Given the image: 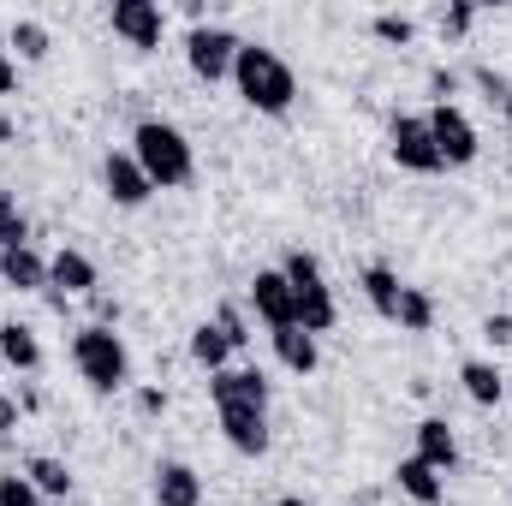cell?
Here are the masks:
<instances>
[{"mask_svg": "<svg viewBox=\"0 0 512 506\" xmlns=\"http://www.w3.org/2000/svg\"><path fill=\"white\" fill-rule=\"evenodd\" d=\"M185 60H191V72L197 78H227L233 72V60H239V36L233 30H221V24H197L191 36H185Z\"/></svg>", "mask_w": 512, "mask_h": 506, "instance_id": "obj_6", "label": "cell"}, {"mask_svg": "<svg viewBox=\"0 0 512 506\" xmlns=\"http://www.w3.org/2000/svg\"><path fill=\"white\" fill-rule=\"evenodd\" d=\"M0 506H54V501H42L24 471H6V477H0Z\"/></svg>", "mask_w": 512, "mask_h": 506, "instance_id": "obj_26", "label": "cell"}, {"mask_svg": "<svg viewBox=\"0 0 512 506\" xmlns=\"http://www.w3.org/2000/svg\"><path fill=\"white\" fill-rule=\"evenodd\" d=\"M90 310H96V328H114V322H120V298H108L102 286L90 292Z\"/></svg>", "mask_w": 512, "mask_h": 506, "instance_id": "obj_30", "label": "cell"}, {"mask_svg": "<svg viewBox=\"0 0 512 506\" xmlns=\"http://www.w3.org/2000/svg\"><path fill=\"white\" fill-rule=\"evenodd\" d=\"M268 340H274V358H280L292 376H310V370L322 364V352H316V334H304V328H274Z\"/></svg>", "mask_w": 512, "mask_h": 506, "instance_id": "obj_17", "label": "cell"}, {"mask_svg": "<svg viewBox=\"0 0 512 506\" xmlns=\"http://www.w3.org/2000/svg\"><path fill=\"white\" fill-rule=\"evenodd\" d=\"M209 393L221 411H268V381L262 370H215L209 376Z\"/></svg>", "mask_w": 512, "mask_h": 506, "instance_id": "obj_10", "label": "cell"}, {"mask_svg": "<svg viewBox=\"0 0 512 506\" xmlns=\"http://www.w3.org/2000/svg\"><path fill=\"white\" fill-rule=\"evenodd\" d=\"M459 381H465V393H471L477 405H501V399H507V376H501L495 364H483V358H471V364L459 370Z\"/></svg>", "mask_w": 512, "mask_h": 506, "instance_id": "obj_21", "label": "cell"}, {"mask_svg": "<svg viewBox=\"0 0 512 506\" xmlns=\"http://www.w3.org/2000/svg\"><path fill=\"white\" fill-rule=\"evenodd\" d=\"M387 149H393V161H399L405 173H441V149H435V137H429V120H417V114H393Z\"/></svg>", "mask_w": 512, "mask_h": 506, "instance_id": "obj_5", "label": "cell"}, {"mask_svg": "<svg viewBox=\"0 0 512 506\" xmlns=\"http://www.w3.org/2000/svg\"><path fill=\"white\" fill-rule=\"evenodd\" d=\"M155 506H203V477L191 465H161L155 471Z\"/></svg>", "mask_w": 512, "mask_h": 506, "instance_id": "obj_16", "label": "cell"}, {"mask_svg": "<svg viewBox=\"0 0 512 506\" xmlns=\"http://www.w3.org/2000/svg\"><path fill=\"white\" fill-rule=\"evenodd\" d=\"M507 120H512V96H507Z\"/></svg>", "mask_w": 512, "mask_h": 506, "instance_id": "obj_39", "label": "cell"}, {"mask_svg": "<svg viewBox=\"0 0 512 506\" xmlns=\"http://www.w3.org/2000/svg\"><path fill=\"white\" fill-rule=\"evenodd\" d=\"M191 358L215 376V370H227V358H233V346H227V334L215 328V322H197L191 328Z\"/></svg>", "mask_w": 512, "mask_h": 506, "instance_id": "obj_22", "label": "cell"}, {"mask_svg": "<svg viewBox=\"0 0 512 506\" xmlns=\"http://www.w3.org/2000/svg\"><path fill=\"white\" fill-rule=\"evenodd\" d=\"M471 18H477V6H465V0H459V6H447V12H441V30L465 36V30H471Z\"/></svg>", "mask_w": 512, "mask_h": 506, "instance_id": "obj_31", "label": "cell"}, {"mask_svg": "<svg viewBox=\"0 0 512 506\" xmlns=\"http://www.w3.org/2000/svg\"><path fill=\"white\" fill-rule=\"evenodd\" d=\"M102 185H108V197H114L120 209H143V203L155 197V185H149V173L137 167L131 149H114V155L102 161Z\"/></svg>", "mask_w": 512, "mask_h": 506, "instance_id": "obj_9", "label": "cell"}, {"mask_svg": "<svg viewBox=\"0 0 512 506\" xmlns=\"http://www.w3.org/2000/svg\"><path fill=\"white\" fill-rule=\"evenodd\" d=\"M483 340L489 346H512V316H489L483 322Z\"/></svg>", "mask_w": 512, "mask_h": 506, "instance_id": "obj_33", "label": "cell"}, {"mask_svg": "<svg viewBox=\"0 0 512 506\" xmlns=\"http://www.w3.org/2000/svg\"><path fill=\"white\" fill-rule=\"evenodd\" d=\"M48 292H60V298H90V292H96V262L84 251H54L48 256Z\"/></svg>", "mask_w": 512, "mask_h": 506, "instance_id": "obj_12", "label": "cell"}, {"mask_svg": "<svg viewBox=\"0 0 512 506\" xmlns=\"http://www.w3.org/2000/svg\"><path fill=\"white\" fill-rule=\"evenodd\" d=\"M18 90V66H12V54L0 48V96H12Z\"/></svg>", "mask_w": 512, "mask_h": 506, "instance_id": "obj_35", "label": "cell"}, {"mask_svg": "<svg viewBox=\"0 0 512 506\" xmlns=\"http://www.w3.org/2000/svg\"><path fill=\"white\" fill-rule=\"evenodd\" d=\"M393 322H399L405 334H429V328H435V298H429L423 286H405V292H399V316H393Z\"/></svg>", "mask_w": 512, "mask_h": 506, "instance_id": "obj_23", "label": "cell"}, {"mask_svg": "<svg viewBox=\"0 0 512 506\" xmlns=\"http://www.w3.org/2000/svg\"><path fill=\"white\" fill-rule=\"evenodd\" d=\"M12 48H18L24 60H42V54H48V30L30 24V18H18V24H12Z\"/></svg>", "mask_w": 512, "mask_h": 506, "instance_id": "obj_27", "label": "cell"}, {"mask_svg": "<svg viewBox=\"0 0 512 506\" xmlns=\"http://www.w3.org/2000/svg\"><path fill=\"white\" fill-rule=\"evenodd\" d=\"M72 364H78V376L90 381L96 393H120L131 381V352H126V340L114 334V328H78L72 334Z\"/></svg>", "mask_w": 512, "mask_h": 506, "instance_id": "obj_3", "label": "cell"}, {"mask_svg": "<svg viewBox=\"0 0 512 506\" xmlns=\"http://www.w3.org/2000/svg\"><path fill=\"white\" fill-rule=\"evenodd\" d=\"M399 495H411L417 506H441V495H447V483H441V471H429L423 459H399Z\"/></svg>", "mask_w": 512, "mask_h": 506, "instance_id": "obj_18", "label": "cell"}, {"mask_svg": "<svg viewBox=\"0 0 512 506\" xmlns=\"http://www.w3.org/2000/svg\"><path fill=\"white\" fill-rule=\"evenodd\" d=\"M24 477L36 483V495H42V501H66V495H72V471H66L60 459H30V465H24Z\"/></svg>", "mask_w": 512, "mask_h": 506, "instance_id": "obj_24", "label": "cell"}, {"mask_svg": "<svg viewBox=\"0 0 512 506\" xmlns=\"http://www.w3.org/2000/svg\"><path fill=\"white\" fill-rule=\"evenodd\" d=\"M215 328L227 334V346H233V352H239V346H251V328H245V316H239L233 304H221V316H215Z\"/></svg>", "mask_w": 512, "mask_h": 506, "instance_id": "obj_29", "label": "cell"}, {"mask_svg": "<svg viewBox=\"0 0 512 506\" xmlns=\"http://www.w3.org/2000/svg\"><path fill=\"white\" fill-rule=\"evenodd\" d=\"M137 411H143V417H161V411H167V393H161V387H143V393H137Z\"/></svg>", "mask_w": 512, "mask_h": 506, "instance_id": "obj_34", "label": "cell"}, {"mask_svg": "<svg viewBox=\"0 0 512 506\" xmlns=\"http://www.w3.org/2000/svg\"><path fill=\"white\" fill-rule=\"evenodd\" d=\"M18 245H30V221H24V209L0 191V251H18Z\"/></svg>", "mask_w": 512, "mask_h": 506, "instance_id": "obj_25", "label": "cell"}, {"mask_svg": "<svg viewBox=\"0 0 512 506\" xmlns=\"http://www.w3.org/2000/svg\"><path fill=\"white\" fill-rule=\"evenodd\" d=\"M280 506H310V501H304V495H286V501H280Z\"/></svg>", "mask_w": 512, "mask_h": 506, "instance_id": "obj_38", "label": "cell"}, {"mask_svg": "<svg viewBox=\"0 0 512 506\" xmlns=\"http://www.w3.org/2000/svg\"><path fill=\"white\" fill-rule=\"evenodd\" d=\"M429 90H435V96H441V102H447V96H453V90H459V78H453V72H429Z\"/></svg>", "mask_w": 512, "mask_h": 506, "instance_id": "obj_36", "label": "cell"}, {"mask_svg": "<svg viewBox=\"0 0 512 506\" xmlns=\"http://www.w3.org/2000/svg\"><path fill=\"white\" fill-rule=\"evenodd\" d=\"M370 30H376L382 42H393V48H405V42L417 36V24H411L405 12H376V24H370Z\"/></svg>", "mask_w": 512, "mask_h": 506, "instance_id": "obj_28", "label": "cell"}, {"mask_svg": "<svg viewBox=\"0 0 512 506\" xmlns=\"http://www.w3.org/2000/svg\"><path fill=\"white\" fill-rule=\"evenodd\" d=\"M131 155H137V167L149 173L155 191H179V185H191V173H197L185 131L167 126V120H143V126L131 131Z\"/></svg>", "mask_w": 512, "mask_h": 506, "instance_id": "obj_2", "label": "cell"}, {"mask_svg": "<svg viewBox=\"0 0 512 506\" xmlns=\"http://www.w3.org/2000/svg\"><path fill=\"white\" fill-rule=\"evenodd\" d=\"M507 167H512V143H507Z\"/></svg>", "mask_w": 512, "mask_h": 506, "instance_id": "obj_40", "label": "cell"}, {"mask_svg": "<svg viewBox=\"0 0 512 506\" xmlns=\"http://www.w3.org/2000/svg\"><path fill=\"white\" fill-rule=\"evenodd\" d=\"M18 429V405L12 399H0V435H12Z\"/></svg>", "mask_w": 512, "mask_h": 506, "instance_id": "obj_37", "label": "cell"}, {"mask_svg": "<svg viewBox=\"0 0 512 506\" xmlns=\"http://www.w3.org/2000/svg\"><path fill=\"white\" fill-rule=\"evenodd\" d=\"M221 435H227V447L245 453V459H262V453H268V417H262V411H221Z\"/></svg>", "mask_w": 512, "mask_h": 506, "instance_id": "obj_14", "label": "cell"}, {"mask_svg": "<svg viewBox=\"0 0 512 506\" xmlns=\"http://www.w3.org/2000/svg\"><path fill=\"white\" fill-rule=\"evenodd\" d=\"M233 78H239V96L251 102L256 114H286V108L298 102V78H292V66H286L274 48H262V42H239Z\"/></svg>", "mask_w": 512, "mask_h": 506, "instance_id": "obj_1", "label": "cell"}, {"mask_svg": "<svg viewBox=\"0 0 512 506\" xmlns=\"http://www.w3.org/2000/svg\"><path fill=\"white\" fill-rule=\"evenodd\" d=\"M0 358H6L12 370H36V364H42V346H36V334H30L24 322H0Z\"/></svg>", "mask_w": 512, "mask_h": 506, "instance_id": "obj_20", "label": "cell"}, {"mask_svg": "<svg viewBox=\"0 0 512 506\" xmlns=\"http://www.w3.org/2000/svg\"><path fill=\"white\" fill-rule=\"evenodd\" d=\"M411 459H423L429 471H453V465H459V441H453L447 417H423V423H417V453H411Z\"/></svg>", "mask_w": 512, "mask_h": 506, "instance_id": "obj_13", "label": "cell"}, {"mask_svg": "<svg viewBox=\"0 0 512 506\" xmlns=\"http://www.w3.org/2000/svg\"><path fill=\"white\" fill-rule=\"evenodd\" d=\"M477 84H483V90H489V102H501V108H507L512 84H507V78H501V72H489V66H483V72H477Z\"/></svg>", "mask_w": 512, "mask_h": 506, "instance_id": "obj_32", "label": "cell"}, {"mask_svg": "<svg viewBox=\"0 0 512 506\" xmlns=\"http://www.w3.org/2000/svg\"><path fill=\"white\" fill-rule=\"evenodd\" d=\"M399 292H405V286H399V274H393V268H382V262H370V268H364V298H370V310H376V316H387V322L399 316Z\"/></svg>", "mask_w": 512, "mask_h": 506, "instance_id": "obj_19", "label": "cell"}, {"mask_svg": "<svg viewBox=\"0 0 512 506\" xmlns=\"http://www.w3.org/2000/svg\"><path fill=\"white\" fill-rule=\"evenodd\" d=\"M108 24H114V36H126L131 48H161V30H167V12H161L155 0H114V12H108Z\"/></svg>", "mask_w": 512, "mask_h": 506, "instance_id": "obj_8", "label": "cell"}, {"mask_svg": "<svg viewBox=\"0 0 512 506\" xmlns=\"http://www.w3.org/2000/svg\"><path fill=\"white\" fill-rule=\"evenodd\" d=\"M280 274H286V286H292L298 328H304V334H328V328L340 322V304H334V292H328V280H322V262L310 251H292Z\"/></svg>", "mask_w": 512, "mask_h": 506, "instance_id": "obj_4", "label": "cell"}, {"mask_svg": "<svg viewBox=\"0 0 512 506\" xmlns=\"http://www.w3.org/2000/svg\"><path fill=\"white\" fill-rule=\"evenodd\" d=\"M0 280H6L12 292H48V256H36L30 245L0 251Z\"/></svg>", "mask_w": 512, "mask_h": 506, "instance_id": "obj_15", "label": "cell"}, {"mask_svg": "<svg viewBox=\"0 0 512 506\" xmlns=\"http://www.w3.org/2000/svg\"><path fill=\"white\" fill-rule=\"evenodd\" d=\"M429 137H435V149H441V167H471V161H477V126L465 120V108L435 102V114H429Z\"/></svg>", "mask_w": 512, "mask_h": 506, "instance_id": "obj_7", "label": "cell"}, {"mask_svg": "<svg viewBox=\"0 0 512 506\" xmlns=\"http://www.w3.org/2000/svg\"><path fill=\"white\" fill-rule=\"evenodd\" d=\"M251 310L268 328H298V304H292V286H286L280 268H262L251 280Z\"/></svg>", "mask_w": 512, "mask_h": 506, "instance_id": "obj_11", "label": "cell"}]
</instances>
